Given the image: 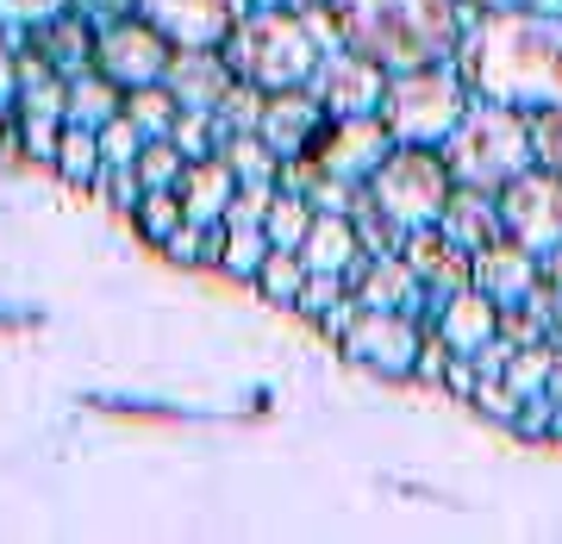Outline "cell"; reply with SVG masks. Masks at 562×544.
<instances>
[{
    "mask_svg": "<svg viewBox=\"0 0 562 544\" xmlns=\"http://www.w3.org/2000/svg\"><path fill=\"white\" fill-rule=\"evenodd\" d=\"M531 151H538V163L550 176H562V101L531 113Z\"/></svg>",
    "mask_w": 562,
    "mask_h": 544,
    "instance_id": "33",
    "label": "cell"
},
{
    "mask_svg": "<svg viewBox=\"0 0 562 544\" xmlns=\"http://www.w3.org/2000/svg\"><path fill=\"white\" fill-rule=\"evenodd\" d=\"M438 225H443V238L457 244V251H487V244H501L506 238V225H501V201L487 195V188H462L457 181V195L443 201V213H438Z\"/></svg>",
    "mask_w": 562,
    "mask_h": 544,
    "instance_id": "17",
    "label": "cell"
},
{
    "mask_svg": "<svg viewBox=\"0 0 562 544\" xmlns=\"http://www.w3.org/2000/svg\"><path fill=\"white\" fill-rule=\"evenodd\" d=\"M262 107H269V88H257V81H232V95H225L213 113H220L225 132H257V125H262Z\"/></svg>",
    "mask_w": 562,
    "mask_h": 544,
    "instance_id": "31",
    "label": "cell"
},
{
    "mask_svg": "<svg viewBox=\"0 0 562 544\" xmlns=\"http://www.w3.org/2000/svg\"><path fill=\"white\" fill-rule=\"evenodd\" d=\"M162 81H169V95H176L181 107H213L232 95V81H238V69L225 63L220 44H194V51H176L169 57V69H162Z\"/></svg>",
    "mask_w": 562,
    "mask_h": 544,
    "instance_id": "14",
    "label": "cell"
},
{
    "mask_svg": "<svg viewBox=\"0 0 562 544\" xmlns=\"http://www.w3.org/2000/svg\"><path fill=\"white\" fill-rule=\"evenodd\" d=\"M262 232H269V244H281V251H301V238L313 232V201L276 188V201H269V213H262Z\"/></svg>",
    "mask_w": 562,
    "mask_h": 544,
    "instance_id": "29",
    "label": "cell"
},
{
    "mask_svg": "<svg viewBox=\"0 0 562 544\" xmlns=\"http://www.w3.org/2000/svg\"><path fill=\"white\" fill-rule=\"evenodd\" d=\"M425 325L419 313H401V307H362L350 332L338 338V351L357 369L369 376H382V382H406L413 376V363H419V344H425Z\"/></svg>",
    "mask_w": 562,
    "mask_h": 544,
    "instance_id": "7",
    "label": "cell"
},
{
    "mask_svg": "<svg viewBox=\"0 0 562 544\" xmlns=\"http://www.w3.org/2000/svg\"><path fill=\"white\" fill-rule=\"evenodd\" d=\"M538 276H543L550 288H562V244H550V251L538 257Z\"/></svg>",
    "mask_w": 562,
    "mask_h": 544,
    "instance_id": "43",
    "label": "cell"
},
{
    "mask_svg": "<svg viewBox=\"0 0 562 544\" xmlns=\"http://www.w3.org/2000/svg\"><path fill=\"white\" fill-rule=\"evenodd\" d=\"M250 7H288V13H306V7H319V0H250Z\"/></svg>",
    "mask_w": 562,
    "mask_h": 544,
    "instance_id": "45",
    "label": "cell"
},
{
    "mask_svg": "<svg viewBox=\"0 0 562 544\" xmlns=\"http://www.w3.org/2000/svg\"><path fill=\"white\" fill-rule=\"evenodd\" d=\"M0 113H7V95H0Z\"/></svg>",
    "mask_w": 562,
    "mask_h": 544,
    "instance_id": "47",
    "label": "cell"
},
{
    "mask_svg": "<svg viewBox=\"0 0 562 544\" xmlns=\"http://www.w3.org/2000/svg\"><path fill=\"white\" fill-rule=\"evenodd\" d=\"M138 181L144 188H176L181 181V169H188V157H181V144L176 138H144V151H138Z\"/></svg>",
    "mask_w": 562,
    "mask_h": 544,
    "instance_id": "30",
    "label": "cell"
},
{
    "mask_svg": "<svg viewBox=\"0 0 562 544\" xmlns=\"http://www.w3.org/2000/svg\"><path fill=\"white\" fill-rule=\"evenodd\" d=\"M469 13H482V7H525V0H462ZM538 7H562V0H538Z\"/></svg>",
    "mask_w": 562,
    "mask_h": 544,
    "instance_id": "44",
    "label": "cell"
},
{
    "mask_svg": "<svg viewBox=\"0 0 562 544\" xmlns=\"http://www.w3.org/2000/svg\"><path fill=\"white\" fill-rule=\"evenodd\" d=\"M94 25L81 20L76 7H63L57 20H44V25H32L25 32V51H38L57 76H81V69H94Z\"/></svg>",
    "mask_w": 562,
    "mask_h": 544,
    "instance_id": "16",
    "label": "cell"
},
{
    "mask_svg": "<svg viewBox=\"0 0 562 544\" xmlns=\"http://www.w3.org/2000/svg\"><path fill=\"white\" fill-rule=\"evenodd\" d=\"M531 282H538V251H525L519 238H501L487 251H475V288L494 307H525Z\"/></svg>",
    "mask_w": 562,
    "mask_h": 544,
    "instance_id": "15",
    "label": "cell"
},
{
    "mask_svg": "<svg viewBox=\"0 0 562 544\" xmlns=\"http://www.w3.org/2000/svg\"><path fill=\"white\" fill-rule=\"evenodd\" d=\"M369 195H375V207H382L401 232H413V225H438L443 201L457 195V176H450V163H443L438 144H394V151L375 163Z\"/></svg>",
    "mask_w": 562,
    "mask_h": 544,
    "instance_id": "6",
    "label": "cell"
},
{
    "mask_svg": "<svg viewBox=\"0 0 562 544\" xmlns=\"http://www.w3.org/2000/svg\"><path fill=\"white\" fill-rule=\"evenodd\" d=\"M457 69L475 101H501L519 113L562 101V7H482L469 13L457 44Z\"/></svg>",
    "mask_w": 562,
    "mask_h": 544,
    "instance_id": "1",
    "label": "cell"
},
{
    "mask_svg": "<svg viewBox=\"0 0 562 544\" xmlns=\"http://www.w3.org/2000/svg\"><path fill=\"white\" fill-rule=\"evenodd\" d=\"M550 438H562V401H557V420H550Z\"/></svg>",
    "mask_w": 562,
    "mask_h": 544,
    "instance_id": "46",
    "label": "cell"
},
{
    "mask_svg": "<svg viewBox=\"0 0 562 544\" xmlns=\"http://www.w3.org/2000/svg\"><path fill=\"white\" fill-rule=\"evenodd\" d=\"M144 20L157 25L176 51H194V44H225L232 25L250 13V0H144Z\"/></svg>",
    "mask_w": 562,
    "mask_h": 544,
    "instance_id": "12",
    "label": "cell"
},
{
    "mask_svg": "<svg viewBox=\"0 0 562 544\" xmlns=\"http://www.w3.org/2000/svg\"><path fill=\"white\" fill-rule=\"evenodd\" d=\"M438 151L462 188H487V195H501L506 181L538 163V151H531V113L501 107V101H469V113L457 120V132Z\"/></svg>",
    "mask_w": 562,
    "mask_h": 544,
    "instance_id": "3",
    "label": "cell"
},
{
    "mask_svg": "<svg viewBox=\"0 0 562 544\" xmlns=\"http://www.w3.org/2000/svg\"><path fill=\"white\" fill-rule=\"evenodd\" d=\"M176 195H181V207H188L194 225H220L225 207H232V195H238V176H232V163L213 151V157H194L188 169H181Z\"/></svg>",
    "mask_w": 562,
    "mask_h": 544,
    "instance_id": "21",
    "label": "cell"
},
{
    "mask_svg": "<svg viewBox=\"0 0 562 544\" xmlns=\"http://www.w3.org/2000/svg\"><path fill=\"white\" fill-rule=\"evenodd\" d=\"M344 295H350V282H344V276H319V269H313V276H306V288L294 295V313L319 325L325 313H331V307L344 301Z\"/></svg>",
    "mask_w": 562,
    "mask_h": 544,
    "instance_id": "32",
    "label": "cell"
},
{
    "mask_svg": "<svg viewBox=\"0 0 562 544\" xmlns=\"http://www.w3.org/2000/svg\"><path fill=\"white\" fill-rule=\"evenodd\" d=\"M331 120V113H325L319 107V95H313V88H276V95H269V107H262V138H269V151H276V157H301L306 144L319 138V125Z\"/></svg>",
    "mask_w": 562,
    "mask_h": 544,
    "instance_id": "13",
    "label": "cell"
},
{
    "mask_svg": "<svg viewBox=\"0 0 562 544\" xmlns=\"http://www.w3.org/2000/svg\"><path fill=\"white\" fill-rule=\"evenodd\" d=\"M120 113H125V88L113 76H101V69H81V76H69V113H63V120L94 125V132H101V125L120 120Z\"/></svg>",
    "mask_w": 562,
    "mask_h": 544,
    "instance_id": "22",
    "label": "cell"
},
{
    "mask_svg": "<svg viewBox=\"0 0 562 544\" xmlns=\"http://www.w3.org/2000/svg\"><path fill=\"white\" fill-rule=\"evenodd\" d=\"M338 20V44L375 57L394 69H425V63H457L469 7L462 0H325Z\"/></svg>",
    "mask_w": 562,
    "mask_h": 544,
    "instance_id": "2",
    "label": "cell"
},
{
    "mask_svg": "<svg viewBox=\"0 0 562 544\" xmlns=\"http://www.w3.org/2000/svg\"><path fill=\"white\" fill-rule=\"evenodd\" d=\"M387 151H394V138H387L382 113H344V120H325L319 138L306 144V157L338 181H369Z\"/></svg>",
    "mask_w": 562,
    "mask_h": 544,
    "instance_id": "11",
    "label": "cell"
},
{
    "mask_svg": "<svg viewBox=\"0 0 562 544\" xmlns=\"http://www.w3.org/2000/svg\"><path fill=\"white\" fill-rule=\"evenodd\" d=\"M475 382H482V369H475V357H450V369H443V388L457 395V401H475Z\"/></svg>",
    "mask_w": 562,
    "mask_h": 544,
    "instance_id": "42",
    "label": "cell"
},
{
    "mask_svg": "<svg viewBox=\"0 0 562 544\" xmlns=\"http://www.w3.org/2000/svg\"><path fill=\"white\" fill-rule=\"evenodd\" d=\"M501 338H513V344H538V338H557L550 325L531 313V307H501Z\"/></svg>",
    "mask_w": 562,
    "mask_h": 544,
    "instance_id": "38",
    "label": "cell"
},
{
    "mask_svg": "<svg viewBox=\"0 0 562 544\" xmlns=\"http://www.w3.org/2000/svg\"><path fill=\"white\" fill-rule=\"evenodd\" d=\"M181 220H188V207H181L176 188H144V201L132 207V225H138L144 238L157 244V251L181 232Z\"/></svg>",
    "mask_w": 562,
    "mask_h": 544,
    "instance_id": "27",
    "label": "cell"
},
{
    "mask_svg": "<svg viewBox=\"0 0 562 544\" xmlns=\"http://www.w3.org/2000/svg\"><path fill=\"white\" fill-rule=\"evenodd\" d=\"M138 151H144V132L125 120V113L101 125V157H106V163H138Z\"/></svg>",
    "mask_w": 562,
    "mask_h": 544,
    "instance_id": "36",
    "label": "cell"
},
{
    "mask_svg": "<svg viewBox=\"0 0 562 544\" xmlns=\"http://www.w3.org/2000/svg\"><path fill=\"white\" fill-rule=\"evenodd\" d=\"M306 276H313V269H306L301 251H281V244H276V251L262 257V269H257V282H250V288H257V295H269L276 307H294V295L306 288Z\"/></svg>",
    "mask_w": 562,
    "mask_h": 544,
    "instance_id": "26",
    "label": "cell"
},
{
    "mask_svg": "<svg viewBox=\"0 0 562 544\" xmlns=\"http://www.w3.org/2000/svg\"><path fill=\"white\" fill-rule=\"evenodd\" d=\"M494 201H501L506 238H519L525 251L543 257L550 244H562V176H550L543 163H531L525 176H513Z\"/></svg>",
    "mask_w": 562,
    "mask_h": 544,
    "instance_id": "8",
    "label": "cell"
},
{
    "mask_svg": "<svg viewBox=\"0 0 562 544\" xmlns=\"http://www.w3.org/2000/svg\"><path fill=\"white\" fill-rule=\"evenodd\" d=\"M181 101L169 95V81H144V88H125V120L138 125L144 138H169Z\"/></svg>",
    "mask_w": 562,
    "mask_h": 544,
    "instance_id": "25",
    "label": "cell"
},
{
    "mask_svg": "<svg viewBox=\"0 0 562 544\" xmlns=\"http://www.w3.org/2000/svg\"><path fill=\"white\" fill-rule=\"evenodd\" d=\"M469 81L457 63H425V69H394L382 95V125L394 144H443L457 132V120L469 113Z\"/></svg>",
    "mask_w": 562,
    "mask_h": 544,
    "instance_id": "5",
    "label": "cell"
},
{
    "mask_svg": "<svg viewBox=\"0 0 562 544\" xmlns=\"http://www.w3.org/2000/svg\"><path fill=\"white\" fill-rule=\"evenodd\" d=\"M301 257H306V269H319V276H344V282H350L362 263H369V251H362L350 213H313V232L301 238Z\"/></svg>",
    "mask_w": 562,
    "mask_h": 544,
    "instance_id": "18",
    "label": "cell"
},
{
    "mask_svg": "<svg viewBox=\"0 0 562 544\" xmlns=\"http://www.w3.org/2000/svg\"><path fill=\"white\" fill-rule=\"evenodd\" d=\"M350 288H357L362 307H401V313H419L425 320V282L406 269L401 251H387V257H369L350 276Z\"/></svg>",
    "mask_w": 562,
    "mask_h": 544,
    "instance_id": "20",
    "label": "cell"
},
{
    "mask_svg": "<svg viewBox=\"0 0 562 544\" xmlns=\"http://www.w3.org/2000/svg\"><path fill=\"white\" fill-rule=\"evenodd\" d=\"M69 0H0V25H13V32H32V25L57 20Z\"/></svg>",
    "mask_w": 562,
    "mask_h": 544,
    "instance_id": "37",
    "label": "cell"
},
{
    "mask_svg": "<svg viewBox=\"0 0 562 544\" xmlns=\"http://www.w3.org/2000/svg\"><path fill=\"white\" fill-rule=\"evenodd\" d=\"M276 244H269V232L262 225H225V251H220V269L232 276V282H257L262 257H269Z\"/></svg>",
    "mask_w": 562,
    "mask_h": 544,
    "instance_id": "28",
    "label": "cell"
},
{
    "mask_svg": "<svg viewBox=\"0 0 562 544\" xmlns=\"http://www.w3.org/2000/svg\"><path fill=\"white\" fill-rule=\"evenodd\" d=\"M69 7H76L81 20L94 25V32H101V25H113V20H132L144 0H69Z\"/></svg>",
    "mask_w": 562,
    "mask_h": 544,
    "instance_id": "41",
    "label": "cell"
},
{
    "mask_svg": "<svg viewBox=\"0 0 562 544\" xmlns=\"http://www.w3.org/2000/svg\"><path fill=\"white\" fill-rule=\"evenodd\" d=\"M438 338L450 344V351H462V357H475V351H482L487 338H501V307L487 301L482 288L469 282L462 288V295H450V301L438 307Z\"/></svg>",
    "mask_w": 562,
    "mask_h": 544,
    "instance_id": "19",
    "label": "cell"
},
{
    "mask_svg": "<svg viewBox=\"0 0 562 544\" xmlns=\"http://www.w3.org/2000/svg\"><path fill=\"white\" fill-rule=\"evenodd\" d=\"M550 420H557V401H550V388H538V395H525L519 413H513V432H519L525 444L550 438Z\"/></svg>",
    "mask_w": 562,
    "mask_h": 544,
    "instance_id": "34",
    "label": "cell"
},
{
    "mask_svg": "<svg viewBox=\"0 0 562 544\" xmlns=\"http://www.w3.org/2000/svg\"><path fill=\"white\" fill-rule=\"evenodd\" d=\"M50 169H57L69 188H94V181H101V169H106L101 132H94V125L63 120V138H57V157H50Z\"/></svg>",
    "mask_w": 562,
    "mask_h": 544,
    "instance_id": "23",
    "label": "cell"
},
{
    "mask_svg": "<svg viewBox=\"0 0 562 544\" xmlns=\"http://www.w3.org/2000/svg\"><path fill=\"white\" fill-rule=\"evenodd\" d=\"M220 51L238 69V81H257V88L276 95V88H301L313 76V63H319L325 44L306 32L301 13H288V7H250Z\"/></svg>",
    "mask_w": 562,
    "mask_h": 544,
    "instance_id": "4",
    "label": "cell"
},
{
    "mask_svg": "<svg viewBox=\"0 0 562 544\" xmlns=\"http://www.w3.org/2000/svg\"><path fill=\"white\" fill-rule=\"evenodd\" d=\"M519 388L506 382V376H482V382H475V407H482L487 420H501V425H513V413H519Z\"/></svg>",
    "mask_w": 562,
    "mask_h": 544,
    "instance_id": "35",
    "label": "cell"
},
{
    "mask_svg": "<svg viewBox=\"0 0 562 544\" xmlns=\"http://www.w3.org/2000/svg\"><path fill=\"white\" fill-rule=\"evenodd\" d=\"M450 357H457V351L438 338V325H425V344H419V363H413V376H419V382H443Z\"/></svg>",
    "mask_w": 562,
    "mask_h": 544,
    "instance_id": "40",
    "label": "cell"
},
{
    "mask_svg": "<svg viewBox=\"0 0 562 544\" xmlns=\"http://www.w3.org/2000/svg\"><path fill=\"white\" fill-rule=\"evenodd\" d=\"M220 157L232 163L238 188H276V176H281V157L269 151L262 132H232V138L220 144Z\"/></svg>",
    "mask_w": 562,
    "mask_h": 544,
    "instance_id": "24",
    "label": "cell"
},
{
    "mask_svg": "<svg viewBox=\"0 0 562 544\" xmlns=\"http://www.w3.org/2000/svg\"><path fill=\"white\" fill-rule=\"evenodd\" d=\"M306 88L319 95V107L331 120H344V113H375L387 95V69L375 57L350 51V44H325L319 63H313V76H306Z\"/></svg>",
    "mask_w": 562,
    "mask_h": 544,
    "instance_id": "9",
    "label": "cell"
},
{
    "mask_svg": "<svg viewBox=\"0 0 562 544\" xmlns=\"http://www.w3.org/2000/svg\"><path fill=\"white\" fill-rule=\"evenodd\" d=\"M169 57H176V44L162 38L157 25L144 20V13L101 25V38H94V69H101V76H113L120 88H144V81H162Z\"/></svg>",
    "mask_w": 562,
    "mask_h": 544,
    "instance_id": "10",
    "label": "cell"
},
{
    "mask_svg": "<svg viewBox=\"0 0 562 544\" xmlns=\"http://www.w3.org/2000/svg\"><path fill=\"white\" fill-rule=\"evenodd\" d=\"M269 201H276V188H238V195H232V207H225V220H220V225H262Z\"/></svg>",
    "mask_w": 562,
    "mask_h": 544,
    "instance_id": "39",
    "label": "cell"
}]
</instances>
